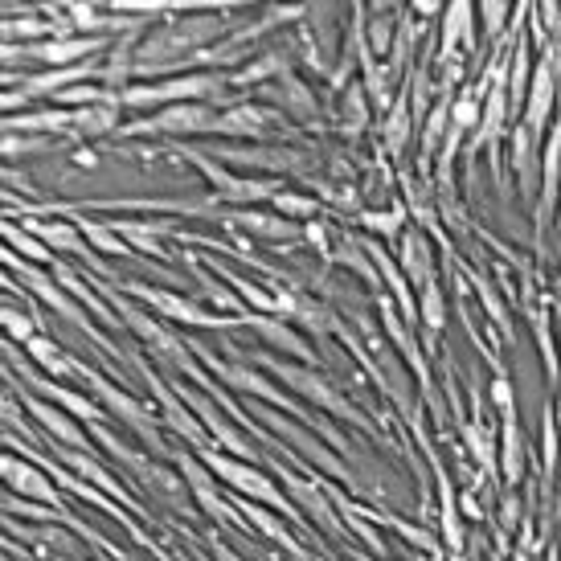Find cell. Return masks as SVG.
Instances as JSON below:
<instances>
[{
    "instance_id": "obj_1",
    "label": "cell",
    "mask_w": 561,
    "mask_h": 561,
    "mask_svg": "<svg viewBox=\"0 0 561 561\" xmlns=\"http://www.w3.org/2000/svg\"><path fill=\"white\" fill-rule=\"evenodd\" d=\"M201 459H205V467L213 471V476H222L230 488H238V492H246V496H254V500H263V504H275V508H283V512H291V504L279 496V488L263 476V471H254V467H246L242 459H230V455H218V451H201ZM295 516V512H291Z\"/></svg>"
},
{
    "instance_id": "obj_2",
    "label": "cell",
    "mask_w": 561,
    "mask_h": 561,
    "mask_svg": "<svg viewBox=\"0 0 561 561\" xmlns=\"http://www.w3.org/2000/svg\"><path fill=\"white\" fill-rule=\"evenodd\" d=\"M213 86H222V82L209 78V74H193V78H177V82H164V86H148V91H127L123 103L144 107V103H164V99H193V95L213 91Z\"/></svg>"
},
{
    "instance_id": "obj_3",
    "label": "cell",
    "mask_w": 561,
    "mask_h": 561,
    "mask_svg": "<svg viewBox=\"0 0 561 561\" xmlns=\"http://www.w3.org/2000/svg\"><path fill=\"white\" fill-rule=\"evenodd\" d=\"M5 480H9L13 492H21V496H29L37 504H54L58 508L54 484L46 480V471H37L33 463H17V455H5Z\"/></svg>"
},
{
    "instance_id": "obj_4",
    "label": "cell",
    "mask_w": 561,
    "mask_h": 561,
    "mask_svg": "<svg viewBox=\"0 0 561 561\" xmlns=\"http://www.w3.org/2000/svg\"><path fill=\"white\" fill-rule=\"evenodd\" d=\"M275 373L287 381V385H295V390L299 394H304V398H312L316 406H324V410H336L340 418H357L353 414V406H344L332 390H328V385L320 381V377H312V373H304V369H291V365H275Z\"/></svg>"
},
{
    "instance_id": "obj_5",
    "label": "cell",
    "mask_w": 561,
    "mask_h": 561,
    "mask_svg": "<svg viewBox=\"0 0 561 561\" xmlns=\"http://www.w3.org/2000/svg\"><path fill=\"white\" fill-rule=\"evenodd\" d=\"M181 398H189V402L197 406V414H201V422L209 426V435H213V439H218V443H222V447H226L230 455H238V459H254V451H250V443H246V439L238 435V430H234V426H230V422H226V418H222L218 410H213V406H209L205 398H193V394H185V390H181Z\"/></svg>"
},
{
    "instance_id": "obj_6",
    "label": "cell",
    "mask_w": 561,
    "mask_h": 561,
    "mask_svg": "<svg viewBox=\"0 0 561 561\" xmlns=\"http://www.w3.org/2000/svg\"><path fill=\"white\" fill-rule=\"evenodd\" d=\"M25 406H29V414H33L41 426H46L58 443H66V447H86V435H82V430H78L62 410H54L50 402H41V398H25Z\"/></svg>"
},
{
    "instance_id": "obj_7",
    "label": "cell",
    "mask_w": 561,
    "mask_h": 561,
    "mask_svg": "<svg viewBox=\"0 0 561 561\" xmlns=\"http://www.w3.org/2000/svg\"><path fill=\"white\" fill-rule=\"evenodd\" d=\"M516 410H508L504 418V435H500V471H504V480L512 484H521L525 476V443H521V430H516Z\"/></svg>"
},
{
    "instance_id": "obj_8",
    "label": "cell",
    "mask_w": 561,
    "mask_h": 561,
    "mask_svg": "<svg viewBox=\"0 0 561 561\" xmlns=\"http://www.w3.org/2000/svg\"><path fill=\"white\" fill-rule=\"evenodd\" d=\"M156 132H205V127H218L205 107H168L160 119H152Z\"/></svg>"
},
{
    "instance_id": "obj_9",
    "label": "cell",
    "mask_w": 561,
    "mask_h": 561,
    "mask_svg": "<svg viewBox=\"0 0 561 561\" xmlns=\"http://www.w3.org/2000/svg\"><path fill=\"white\" fill-rule=\"evenodd\" d=\"M549 103H553V70L541 66L537 78H533V103H529V136H541L545 132V115H549Z\"/></svg>"
},
{
    "instance_id": "obj_10",
    "label": "cell",
    "mask_w": 561,
    "mask_h": 561,
    "mask_svg": "<svg viewBox=\"0 0 561 561\" xmlns=\"http://www.w3.org/2000/svg\"><path fill=\"white\" fill-rule=\"evenodd\" d=\"M287 480V488H291V496L304 504L308 512H316V521L328 529V533H336V521H332V512H328V500H324V492L320 488H312L308 480H295V476H283Z\"/></svg>"
},
{
    "instance_id": "obj_11",
    "label": "cell",
    "mask_w": 561,
    "mask_h": 561,
    "mask_svg": "<svg viewBox=\"0 0 561 561\" xmlns=\"http://www.w3.org/2000/svg\"><path fill=\"white\" fill-rule=\"evenodd\" d=\"M103 46L99 37H74V41H50V46H37L29 54L46 58V62H70V58H82V54H95Z\"/></svg>"
},
{
    "instance_id": "obj_12",
    "label": "cell",
    "mask_w": 561,
    "mask_h": 561,
    "mask_svg": "<svg viewBox=\"0 0 561 561\" xmlns=\"http://www.w3.org/2000/svg\"><path fill=\"white\" fill-rule=\"evenodd\" d=\"M402 263H406V271H410L422 287H430V254H426V238H422L418 230L402 238Z\"/></svg>"
},
{
    "instance_id": "obj_13",
    "label": "cell",
    "mask_w": 561,
    "mask_h": 561,
    "mask_svg": "<svg viewBox=\"0 0 561 561\" xmlns=\"http://www.w3.org/2000/svg\"><path fill=\"white\" fill-rule=\"evenodd\" d=\"M463 439H467L471 455L480 459V467H484V471H492V467H496L500 447H496V439H492V430H488V426H467V430H463Z\"/></svg>"
},
{
    "instance_id": "obj_14",
    "label": "cell",
    "mask_w": 561,
    "mask_h": 561,
    "mask_svg": "<svg viewBox=\"0 0 561 561\" xmlns=\"http://www.w3.org/2000/svg\"><path fill=\"white\" fill-rule=\"evenodd\" d=\"M37 390H46L58 406H66L70 414H78V418H99V406L95 402H86L82 394H74V390H62V385H50V381H33Z\"/></svg>"
},
{
    "instance_id": "obj_15",
    "label": "cell",
    "mask_w": 561,
    "mask_h": 561,
    "mask_svg": "<svg viewBox=\"0 0 561 561\" xmlns=\"http://www.w3.org/2000/svg\"><path fill=\"white\" fill-rule=\"evenodd\" d=\"M246 512H250V521H254L258 529H263L267 537H275V541H283V545H287V549H291V553H295L299 561H308L304 553H299V545H295V537H291V533H287V529H283V525L275 521V516H271L267 508H258V504H246Z\"/></svg>"
},
{
    "instance_id": "obj_16",
    "label": "cell",
    "mask_w": 561,
    "mask_h": 561,
    "mask_svg": "<svg viewBox=\"0 0 561 561\" xmlns=\"http://www.w3.org/2000/svg\"><path fill=\"white\" fill-rule=\"evenodd\" d=\"M66 463H70V467L78 471V476H86V480H95V484H99L103 492H111V496L127 500V496H123V488H119V480H111V476H107V471H103V467H99L95 459H86V455H66Z\"/></svg>"
},
{
    "instance_id": "obj_17",
    "label": "cell",
    "mask_w": 561,
    "mask_h": 561,
    "mask_svg": "<svg viewBox=\"0 0 561 561\" xmlns=\"http://www.w3.org/2000/svg\"><path fill=\"white\" fill-rule=\"evenodd\" d=\"M41 238H46L50 246H58V250H74V254H86L82 250V234L74 230V226H62V222H54V226H33Z\"/></svg>"
},
{
    "instance_id": "obj_18",
    "label": "cell",
    "mask_w": 561,
    "mask_h": 561,
    "mask_svg": "<svg viewBox=\"0 0 561 561\" xmlns=\"http://www.w3.org/2000/svg\"><path fill=\"white\" fill-rule=\"evenodd\" d=\"M29 353H33V357H37L41 365H46L50 373H74V365H70V361H66V357H62V353L54 349L50 340H41V336H33V340H29Z\"/></svg>"
},
{
    "instance_id": "obj_19",
    "label": "cell",
    "mask_w": 561,
    "mask_h": 561,
    "mask_svg": "<svg viewBox=\"0 0 561 561\" xmlns=\"http://www.w3.org/2000/svg\"><path fill=\"white\" fill-rule=\"evenodd\" d=\"M5 508H9V512H21L25 521H58V516H62V512L41 508L37 500H17V492H9V496H5Z\"/></svg>"
},
{
    "instance_id": "obj_20",
    "label": "cell",
    "mask_w": 561,
    "mask_h": 561,
    "mask_svg": "<svg viewBox=\"0 0 561 561\" xmlns=\"http://www.w3.org/2000/svg\"><path fill=\"white\" fill-rule=\"evenodd\" d=\"M5 238L13 242V246H21V254H29V258H37V263H46V258H50V250L46 246H37L29 234H21L17 226H5Z\"/></svg>"
},
{
    "instance_id": "obj_21",
    "label": "cell",
    "mask_w": 561,
    "mask_h": 561,
    "mask_svg": "<svg viewBox=\"0 0 561 561\" xmlns=\"http://www.w3.org/2000/svg\"><path fill=\"white\" fill-rule=\"evenodd\" d=\"M422 316H426L430 328H443V299H439V287L435 283H430L426 295H422Z\"/></svg>"
},
{
    "instance_id": "obj_22",
    "label": "cell",
    "mask_w": 561,
    "mask_h": 561,
    "mask_svg": "<svg viewBox=\"0 0 561 561\" xmlns=\"http://www.w3.org/2000/svg\"><path fill=\"white\" fill-rule=\"evenodd\" d=\"M369 95H373V103H390V78H385V70H377L373 62H369Z\"/></svg>"
},
{
    "instance_id": "obj_23",
    "label": "cell",
    "mask_w": 561,
    "mask_h": 561,
    "mask_svg": "<svg viewBox=\"0 0 561 561\" xmlns=\"http://www.w3.org/2000/svg\"><path fill=\"white\" fill-rule=\"evenodd\" d=\"M111 123H115L111 111H78V127H82V132H107Z\"/></svg>"
},
{
    "instance_id": "obj_24",
    "label": "cell",
    "mask_w": 561,
    "mask_h": 561,
    "mask_svg": "<svg viewBox=\"0 0 561 561\" xmlns=\"http://www.w3.org/2000/svg\"><path fill=\"white\" fill-rule=\"evenodd\" d=\"M82 234H86V238H91V242H95L99 250H111V254H115V250H119V254L127 250V246H123V242H119L115 234H107L103 226H82Z\"/></svg>"
},
{
    "instance_id": "obj_25",
    "label": "cell",
    "mask_w": 561,
    "mask_h": 561,
    "mask_svg": "<svg viewBox=\"0 0 561 561\" xmlns=\"http://www.w3.org/2000/svg\"><path fill=\"white\" fill-rule=\"evenodd\" d=\"M5 328H9V336H17V340H33V328H29V320L25 316H17V312H5Z\"/></svg>"
},
{
    "instance_id": "obj_26",
    "label": "cell",
    "mask_w": 561,
    "mask_h": 561,
    "mask_svg": "<svg viewBox=\"0 0 561 561\" xmlns=\"http://www.w3.org/2000/svg\"><path fill=\"white\" fill-rule=\"evenodd\" d=\"M5 33H9V37H17V33H21V37H37V33H50V25H46V21H21V25L9 21Z\"/></svg>"
},
{
    "instance_id": "obj_27",
    "label": "cell",
    "mask_w": 561,
    "mask_h": 561,
    "mask_svg": "<svg viewBox=\"0 0 561 561\" xmlns=\"http://www.w3.org/2000/svg\"><path fill=\"white\" fill-rule=\"evenodd\" d=\"M344 115H353L349 119V127L357 132V127L365 123V107H361V91H349V99H344Z\"/></svg>"
},
{
    "instance_id": "obj_28",
    "label": "cell",
    "mask_w": 561,
    "mask_h": 561,
    "mask_svg": "<svg viewBox=\"0 0 561 561\" xmlns=\"http://www.w3.org/2000/svg\"><path fill=\"white\" fill-rule=\"evenodd\" d=\"M471 123H476V99H463L455 107V132H463V127H471Z\"/></svg>"
},
{
    "instance_id": "obj_29",
    "label": "cell",
    "mask_w": 561,
    "mask_h": 561,
    "mask_svg": "<svg viewBox=\"0 0 561 561\" xmlns=\"http://www.w3.org/2000/svg\"><path fill=\"white\" fill-rule=\"evenodd\" d=\"M246 226L258 230V234H291L287 222H271V218H246Z\"/></svg>"
},
{
    "instance_id": "obj_30",
    "label": "cell",
    "mask_w": 561,
    "mask_h": 561,
    "mask_svg": "<svg viewBox=\"0 0 561 561\" xmlns=\"http://www.w3.org/2000/svg\"><path fill=\"white\" fill-rule=\"evenodd\" d=\"M373 230H381V234H394L398 230V213H369L365 218Z\"/></svg>"
},
{
    "instance_id": "obj_31",
    "label": "cell",
    "mask_w": 561,
    "mask_h": 561,
    "mask_svg": "<svg viewBox=\"0 0 561 561\" xmlns=\"http://www.w3.org/2000/svg\"><path fill=\"white\" fill-rule=\"evenodd\" d=\"M275 201H279V209H283V213H312V209H316L312 201H304V197H291V193H283V197H275Z\"/></svg>"
},
{
    "instance_id": "obj_32",
    "label": "cell",
    "mask_w": 561,
    "mask_h": 561,
    "mask_svg": "<svg viewBox=\"0 0 561 561\" xmlns=\"http://www.w3.org/2000/svg\"><path fill=\"white\" fill-rule=\"evenodd\" d=\"M492 398H496V406H504V414L512 410V390H508V381H504V377L492 385Z\"/></svg>"
},
{
    "instance_id": "obj_33",
    "label": "cell",
    "mask_w": 561,
    "mask_h": 561,
    "mask_svg": "<svg viewBox=\"0 0 561 561\" xmlns=\"http://www.w3.org/2000/svg\"><path fill=\"white\" fill-rule=\"evenodd\" d=\"M516 521H521V500H516V496H504V525L512 529Z\"/></svg>"
},
{
    "instance_id": "obj_34",
    "label": "cell",
    "mask_w": 561,
    "mask_h": 561,
    "mask_svg": "<svg viewBox=\"0 0 561 561\" xmlns=\"http://www.w3.org/2000/svg\"><path fill=\"white\" fill-rule=\"evenodd\" d=\"M459 504H463V512H467V516H471V521H484V504H480V500H476V496H463V500H459Z\"/></svg>"
},
{
    "instance_id": "obj_35",
    "label": "cell",
    "mask_w": 561,
    "mask_h": 561,
    "mask_svg": "<svg viewBox=\"0 0 561 561\" xmlns=\"http://www.w3.org/2000/svg\"><path fill=\"white\" fill-rule=\"evenodd\" d=\"M508 13V5H484V17H488V29L496 33L500 29V17Z\"/></svg>"
}]
</instances>
